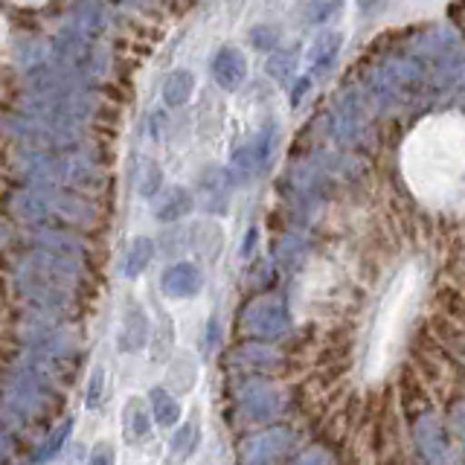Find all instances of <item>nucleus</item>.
Masks as SVG:
<instances>
[{"mask_svg": "<svg viewBox=\"0 0 465 465\" xmlns=\"http://www.w3.org/2000/svg\"><path fill=\"white\" fill-rule=\"evenodd\" d=\"M145 341H149V320H145L140 305L131 302L123 320V329L116 334V346H120V352H137V349L145 346Z\"/></svg>", "mask_w": 465, "mask_h": 465, "instance_id": "0eeeda50", "label": "nucleus"}, {"mask_svg": "<svg viewBox=\"0 0 465 465\" xmlns=\"http://www.w3.org/2000/svg\"><path fill=\"white\" fill-rule=\"evenodd\" d=\"M149 407H152V419L157 421L160 428H172V425H178V419H181V404L178 399L172 396V392L166 387H154L149 392Z\"/></svg>", "mask_w": 465, "mask_h": 465, "instance_id": "6e6552de", "label": "nucleus"}, {"mask_svg": "<svg viewBox=\"0 0 465 465\" xmlns=\"http://www.w3.org/2000/svg\"><path fill=\"white\" fill-rule=\"evenodd\" d=\"M230 363H232V367H239V370H253L256 372V370H273V367H280L282 355L276 352L273 346L262 343V341H247V343L232 349Z\"/></svg>", "mask_w": 465, "mask_h": 465, "instance_id": "423d86ee", "label": "nucleus"}, {"mask_svg": "<svg viewBox=\"0 0 465 465\" xmlns=\"http://www.w3.org/2000/svg\"><path fill=\"white\" fill-rule=\"evenodd\" d=\"M201 442V428H198V421L195 419H189L186 425L174 433V440H172V457L174 460H186V457H193L195 454V448Z\"/></svg>", "mask_w": 465, "mask_h": 465, "instance_id": "f8f14e48", "label": "nucleus"}, {"mask_svg": "<svg viewBox=\"0 0 465 465\" xmlns=\"http://www.w3.org/2000/svg\"><path fill=\"white\" fill-rule=\"evenodd\" d=\"M198 381V363L193 355H178L174 363L169 367V387H174L178 392H189Z\"/></svg>", "mask_w": 465, "mask_h": 465, "instance_id": "9b49d317", "label": "nucleus"}, {"mask_svg": "<svg viewBox=\"0 0 465 465\" xmlns=\"http://www.w3.org/2000/svg\"><path fill=\"white\" fill-rule=\"evenodd\" d=\"M294 465H334V457L326 448H309Z\"/></svg>", "mask_w": 465, "mask_h": 465, "instance_id": "2eb2a0df", "label": "nucleus"}, {"mask_svg": "<svg viewBox=\"0 0 465 465\" xmlns=\"http://www.w3.org/2000/svg\"><path fill=\"white\" fill-rule=\"evenodd\" d=\"M123 428H125V440L128 442H143L145 436H149V430H152V413L145 411V404L140 399H131L125 404Z\"/></svg>", "mask_w": 465, "mask_h": 465, "instance_id": "9d476101", "label": "nucleus"}, {"mask_svg": "<svg viewBox=\"0 0 465 465\" xmlns=\"http://www.w3.org/2000/svg\"><path fill=\"white\" fill-rule=\"evenodd\" d=\"M102 378H105V372H102V367H96L91 378V390H87V407H96L102 401Z\"/></svg>", "mask_w": 465, "mask_h": 465, "instance_id": "f3484780", "label": "nucleus"}, {"mask_svg": "<svg viewBox=\"0 0 465 465\" xmlns=\"http://www.w3.org/2000/svg\"><path fill=\"white\" fill-rule=\"evenodd\" d=\"M4 401L9 416L18 419L21 425H29V421H38L53 411L58 404V392L50 384V378L44 375V370L21 367L9 378Z\"/></svg>", "mask_w": 465, "mask_h": 465, "instance_id": "f257e3e1", "label": "nucleus"}, {"mask_svg": "<svg viewBox=\"0 0 465 465\" xmlns=\"http://www.w3.org/2000/svg\"><path fill=\"white\" fill-rule=\"evenodd\" d=\"M232 401H236L239 413L244 419L251 421H271L273 416L282 413L285 407V392L265 381V378H242V381L236 384V390H232Z\"/></svg>", "mask_w": 465, "mask_h": 465, "instance_id": "f03ea898", "label": "nucleus"}, {"mask_svg": "<svg viewBox=\"0 0 465 465\" xmlns=\"http://www.w3.org/2000/svg\"><path fill=\"white\" fill-rule=\"evenodd\" d=\"M9 454H12V440H9V433L0 428V462H4Z\"/></svg>", "mask_w": 465, "mask_h": 465, "instance_id": "a211bd4d", "label": "nucleus"}, {"mask_svg": "<svg viewBox=\"0 0 465 465\" xmlns=\"http://www.w3.org/2000/svg\"><path fill=\"white\" fill-rule=\"evenodd\" d=\"M152 262V244L149 242H137L134 244V251H131V256H128V262H125V273L128 276H137L145 265Z\"/></svg>", "mask_w": 465, "mask_h": 465, "instance_id": "4468645a", "label": "nucleus"}, {"mask_svg": "<svg viewBox=\"0 0 465 465\" xmlns=\"http://www.w3.org/2000/svg\"><path fill=\"white\" fill-rule=\"evenodd\" d=\"M416 445H419V454L425 457L428 465H448L450 462V445H448V430L440 419L433 413H421L416 419Z\"/></svg>", "mask_w": 465, "mask_h": 465, "instance_id": "39448f33", "label": "nucleus"}, {"mask_svg": "<svg viewBox=\"0 0 465 465\" xmlns=\"http://www.w3.org/2000/svg\"><path fill=\"white\" fill-rule=\"evenodd\" d=\"M242 323H244V331L251 334V338L273 341V338H280V334L288 331L291 314H288L285 302L280 297H256V300L247 302V309L242 312Z\"/></svg>", "mask_w": 465, "mask_h": 465, "instance_id": "20e7f679", "label": "nucleus"}, {"mask_svg": "<svg viewBox=\"0 0 465 465\" xmlns=\"http://www.w3.org/2000/svg\"><path fill=\"white\" fill-rule=\"evenodd\" d=\"M73 430V419H67V421H62L47 440H44L38 448H35V454H33V462H47V460H53L58 450H62V445H64V440H67V433Z\"/></svg>", "mask_w": 465, "mask_h": 465, "instance_id": "ddd939ff", "label": "nucleus"}, {"mask_svg": "<svg viewBox=\"0 0 465 465\" xmlns=\"http://www.w3.org/2000/svg\"><path fill=\"white\" fill-rule=\"evenodd\" d=\"M163 291L169 297H193L201 291V273L193 265H178L163 276Z\"/></svg>", "mask_w": 465, "mask_h": 465, "instance_id": "1a4fd4ad", "label": "nucleus"}, {"mask_svg": "<svg viewBox=\"0 0 465 465\" xmlns=\"http://www.w3.org/2000/svg\"><path fill=\"white\" fill-rule=\"evenodd\" d=\"M297 436L291 428H268L239 442V465H282L294 450Z\"/></svg>", "mask_w": 465, "mask_h": 465, "instance_id": "7ed1b4c3", "label": "nucleus"}, {"mask_svg": "<svg viewBox=\"0 0 465 465\" xmlns=\"http://www.w3.org/2000/svg\"><path fill=\"white\" fill-rule=\"evenodd\" d=\"M111 457H114L111 442H96L94 450H91V462H87V465H111L114 462Z\"/></svg>", "mask_w": 465, "mask_h": 465, "instance_id": "dca6fc26", "label": "nucleus"}]
</instances>
